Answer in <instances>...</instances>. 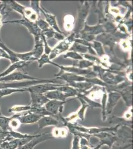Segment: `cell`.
I'll list each match as a JSON object with an SVG mask.
<instances>
[{"label": "cell", "mask_w": 133, "mask_h": 149, "mask_svg": "<svg viewBox=\"0 0 133 149\" xmlns=\"http://www.w3.org/2000/svg\"><path fill=\"white\" fill-rule=\"evenodd\" d=\"M36 78H32L22 72L15 71L10 74L0 78V82H10L19 81L24 80H36Z\"/></svg>", "instance_id": "cell-1"}, {"label": "cell", "mask_w": 133, "mask_h": 149, "mask_svg": "<svg viewBox=\"0 0 133 149\" xmlns=\"http://www.w3.org/2000/svg\"><path fill=\"white\" fill-rule=\"evenodd\" d=\"M93 136L100 139V143L103 146L106 145L110 148L118 141V138L115 133H109L108 132H100Z\"/></svg>", "instance_id": "cell-2"}, {"label": "cell", "mask_w": 133, "mask_h": 149, "mask_svg": "<svg viewBox=\"0 0 133 149\" xmlns=\"http://www.w3.org/2000/svg\"><path fill=\"white\" fill-rule=\"evenodd\" d=\"M65 102H60L57 100L49 101L45 105L46 110L49 112L53 116L59 112H62L63 108V104Z\"/></svg>", "instance_id": "cell-3"}, {"label": "cell", "mask_w": 133, "mask_h": 149, "mask_svg": "<svg viewBox=\"0 0 133 149\" xmlns=\"http://www.w3.org/2000/svg\"><path fill=\"white\" fill-rule=\"evenodd\" d=\"M60 122L61 121L60 120H57L55 117H53L52 116L46 115L41 117L37 123L38 125L39 130H40L44 128V127L58 125L60 123Z\"/></svg>", "instance_id": "cell-4"}, {"label": "cell", "mask_w": 133, "mask_h": 149, "mask_svg": "<svg viewBox=\"0 0 133 149\" xmlns=\"http://www.w3.org/2000/svg\"><path fill=\"white\" fill-rule=\"evenodd\" d=\"M42 117L41 115L29 111L27 113L20 114L19 118L22 124H29L36 123Z\"/></svg>", "instance_id": "cell-5"}, {"label": "cell", "mask_w": 133, "mask_h": 149, "mask_svg": "<svg viewBox=\"0 0 133 149\" xmlns=\"http://www.w3.org/2000/svg\"><path fill=\"white\" fill-rule=\"evenodd\" d=\"M28 64V62L19 61L15 63H12L10 66H9L7 69L3 71L2 73L0 74V78H3V77L6 76L8 74L15 71L16 70L19 69Z\"/></svg>", "instance_id": "cell-6"}, {"label": "cell", "mask_w": 133, "mask_h": 149, "mask_svg": "<svg viewBox=\"0 0 133 149\" xmlns=\"http://www.w3.org/2000/svg\"><path fill=\"white\" fill-rule=\"evenodd\" d=\"M19 113L15 114L10 116V120L8 122L10 130H16L22 125V124L19 118Z\"/></svg>", "instance_id": "cell-7"}, {"label": "cell", "mask_w": 133, "mask_h": 149, "mask_svg": "<svg viewBox=\"0 0 133 149\" xmlns=\"http://www.w3.org/2000/svg\"><path fill=\"white\" fill-rule=\"evenodd\" d=\"M51 134L53 138H64L69 135V130L65 127H56L53 129Z\"/></svg>", "instance_id": "cell-8"}, {"label": "cell", "mask_w": 133, "mask_h": 149, "mask_svg": "<svg viewBox=\"0 0 133 149\" xmlns=\"http://www.w3.org/2000/svg\"><path fill=\"white\" fill-rule=\"evenodd\" d=\"M27 91V88H3L0 90V99L3 97L12 95L17 92Z\"/></svg>", "instance_id": "cell-9"}, {"label": "cell", "mask_w": 133, "mask_h": 149, "mask_svg": "<svg viewBox=\"0 0 133 149\" xmlns=\"http://www.w3.org/2000/svg\"><path fill=\"white\" fill-rule=\"evenodd\" d=\"M5 3L8 5V6L10 7L12 10H15V12H18L22 15H24V12L25 7H23L22 6L20 5V4L17 3L15 1H6Z\"/></svg>", "instance_id": "cell-10"}, {"label": "cell", "mask_w": 133, "mask_h": 149, "mask_svg": "<svg viewBox=\"0 0 133 149\" xmlns=\"http://www.w3.org/2000/svg\"><path fill=\"white\" fill-rule=\"evenodd\" d=\"M31 109V105H15L11 107L9 109L8 111L11 113H19L22 112L26 111L27 110L30 111Z\"/></svg>", "instance_id": "cell-11"}, {"label": "cell", "mask_w": 133, "mask_h": 149, "mask_svg": "<svg viewBox=\"0 0 133 149\" xmlns=\"http://www.w3.org/2000/svg\"><path fill=\"white\" fill-rule=\"evenodd\" d=\"M34 135L30 134H22L15 131H9V136L13 139H22L31 137Z\"/></svg>", "instance_id": "cell-12"}, {"label": "cell", "mask_w": 133, "mask_h": 149, "mask_svg": "<svg viewBox=\"0 0 133 149\" xmlns=\"http://www.w3.org/2000/svg\"><path fill=\"white\" fill-rule=\"evenodd\" d=\"M10 118V116L7 117L2 114L0 115V128L1 129L6 131H10L8 127V122Z\"/></svg>", "instance_id": "cell-13"}, {"label": "cell", "mask_w": 133, "mask_h": 149, "mask_svg": "<svg viewBox=\"0 0 133 149\" xmlns=\"http://www.w3.org/2000/svg\"><path fill=\"white\" fill-rule=\"evenodd\" d=\"M119 98V96H118L117 95H116V97L115 96L110 97L109 100L107 105V109L108 114H110L111 113L112 109L116 104L117 101L118 100Z\"/></svg>", "instance_id": "cell-14"}, {"label": "cell", "mask_w": 133, "mask_h": 149, "mask_svg": "<svg viewBox=\"0 0 133 149\" xmlns=\"http://www.w3.org/2000/svg\"><path fill=\"white\" fill-rule=\"evenodd\" d=\"M46 96L48 98L59 100H63V102H64V100L66 98V96H65V95H63L62 93H58V92L49 93H47Z\"/></svg>", "instance_id": "cell-15"}, {"label": "cell", "mask_w": 133, "mask_h": 149, "mask_svg": "<svg viewBox=\"0 0 133 149\" xmlns=\"http://www.w3.org/2000/svg\"><path fill=\"white\" fill-rule=\"evenodd\" d=\"M132 143H123L117 141L111 146V149H127L131 147Z\"/></svg>", "instance_id": "cell-16"}, {"label": "cell", "mask_w": 133, "mask_h": 149, "mask_svg": "<svg viewBox=\"0 0 133 149\" xmlns=\"http://www.w3.org/2000/svg\"><path fill=\"white\" fill-rule=\"evenodd\" d=\"M13 140L9 136V131H6L0 128V142H3L4 141H10Z\"/></svg>", "instance_id": "cell-17"}, {"label": "cell", "mask_w": 133, "mask_h": 149, "mask_svg": "<svg viewBox=\"0 0 133 149\" xmlns=\"http://www.w3.org/2000/svg\"><path fill=\"white\" fill-rule=\"evenodd\" d=\"M103 145L102 144H100V143H99V144H98L97 146H95V147H93L92 149H100L101 148V147Z\"/></svg>", "instance_id": "cell-18"}, {"label": "cell", "mask_w": 133, "mask_h": 149, "mask_svg": "<svg viewBox=\"0 0 133 149\" xmlns=\"http://www.w3.org/2000/svg\"><path fill=\"white\" fill-rule=\"evenodd\" d=\"M2 114H1V112H0V115H1Z\"/></svg>", "instance_id": "cell-19"}]
</instances>
